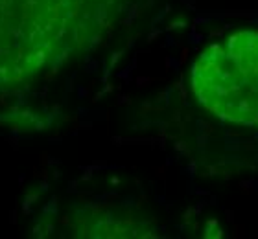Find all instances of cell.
<instances>
[{
  "instance_id": "cell-1",
  "label": "cell",
  "mask_w": 258,
  "mask_h": 239,
  "mask_svg": "<svg viewBox=\"0 0 258 239\" xmlns=\"http://www.w3.org/2000/svg\"><path fill=\"white\" fill-rule=\"evenodd\" d=\"M192 91L225 122L258 127V32L232 33L194 63Z\"/></svg>"
}]
</instances>
